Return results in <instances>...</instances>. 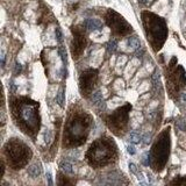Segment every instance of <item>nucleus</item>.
<instances>
[{
  "label": "nucleus",
  "instance_id": "1",
  "mask_svg": "<svg viewBox=\"0 0 186 186\" xmlns=\"http://www.w3.org/2000/svg\"><path fill=\"white\" fill-rule=\"evenodd\" d=\"M9 110L21 132L34 138L41 128L40 104L27 97H13L9 100Z\"/></svg>",
  "mask_w": 186,
  "mask_h": 186
},
{
  "label": "nucleus",
  "instance_id": "2",
  "mask_svg": "<svg viewBox=\"0 0 186 186\" xmlns=\"http://www.w3.org/2000/svg\"><path fill=\"white\" fill-rule=\"evenodd\" d=\"M93 119L90 113L83 110H71L65 122L63 145L65 148H76L83 145L88 137Z\"/></svg>",
  "mask_w": 186,
  "mask_h": 186
},
{
  "label": "nucleus",
  "instance_id": "3",
  "mask_svg": "<svg viewBox=\"0 0 186 186\" xmlns=\"http://www.w3.org/2000/svg\"><path fill=\"white\" fill-rule=\"evenodd\" d=\"M88 165L94 169L107 166L118 158V148L110 137L101 136L93 141L85 154Z\"/></svg>",
  "mask_w": 186,
  "mask_h": 186
},
{
  "label": "nucleus",
  "instance_id": "4",
  "mask_svg": "<svg viewBox=\"0 0 186 186\" xmlns=\"http://www.w3.org/2000/svg\"><path fill=\"white\" fill-rule=\"evenodd\" d=\"M145 36L155 51H160L167 38V25L162 16L149 11L141 13Z\"/></svg>",
  "mask_w": 186,
  "mask_h": 186
},
{
  "label": "nucleus",
  "instance_id": "5",
  "mask_svg": "<svg viewBox=\"0 0 186 186\" xmlns=\"http://www.w3.org/2000/svg\"><path fill=\"white\" fill-rule=\"evenodd\" d=\"M3 151L8 166L13 170H21L22 167L27 166L33 157L31 147L16 137H13L5 143Z\"/></svg>",
  "mask_w": 186,
  "mask_h": 186
},
{
  "label": "nucleus",
  "instance_id": "6",
  "mask_svg": "<svg viewBox=\"0 0 186 186\" xmlns=\"http://www.w3.org/2000/svg\"><path fill=\"white\" fill-rule=\"evenodd\" d=\"M171 136L170 127H167L158 135L149 154V166L156 172L164 170L170 156Z\"/></svg>",
  "mask_w": 186,
  "mask_h": 186
},
{
  "label": "nucleus",
  "instance_id": "7",
  "mask_svg": "<svg viewBox=\"0 0 186 186\" xmlns=\"http://www.w3.org/2000/svg\"><path fill=\"white\" fill-rule=\"evenodd\" d=\"M132 108H133L132 105L127 103L106 116L105 119L106 126L115 136H123L127 132V128L129 125V113Z\"/></svg>",
  "mask_w": 186,
  "mask_h": 186
},
{
  "label": "nucleus",
  "instance_id": "8",
  "mask_svg": "<svg viewBox=\"0 0 186 186\" xmlns=\"http://www.w3.org/2000/svg\"><path fill=\"white\" fill-rule=\"evenodd\" d=\"M177 58L173 57L171 59L169 68H167V90L170 92L171 97L177 94L183 87L186 86V73L182 65H177Z\"/></svg>",
  "mask_w": 186,
  "mask_h": 186
},
{
  "label": "nucleus",
  "instance_id": "9",
  "mask_svg": "<svg viewBox=\"0 0 186 186\" xmlns=\"http://www.w3.org/2000/svg\"><path fill=\"white\" fill-rule=\"evenodd\" d=\"M105 22L110 28V31L114 36H127L133 31V27L123 16L114 9H108L104 15Z\"/></svg>",
  "mask_w": 186,
  "mask_h": 186
},
{
  "label": "nucleus",
  "instance_id": "10",
  "mask_svg": "<svg viewBox=\"0 0 186 186\" xmlns=\"http://www.w3.org/2000/svg\"><path fill=\"white\" fill-rule=\"evenodd\" d=\"M71 31L73 35V40L71 42V55L73 59H78L83 55L84 50L87 44V38H86V28H83L80 26H72Z\"/></svg>",
  "mask_w": 186,
  "mask_h": 186
},
{
  "label": "nucleus",
  "instance_id": "11",
  "mask_svg": "<svg viewBox=\"0 0 186 186\" xmlns=\"http://www.w3.org/2000/svg\"><path fill=\"white\" fill-rule=\"evenodd\" d=\"M99 71L97 69L90 68L84 70L79 77V91L83 97L88 98L93 93L95 84L98 82Z\"/></svg>",
  "mask_w": 186,
  "mask_h": 186
},
{
  "label": "nucleus",
  "instance_id": "12",
  "mask_svg": "<svg viewBox=\"0 0 186 186\" xmlns=\"http://www.w3.org/2000/svg\"><path fill=\"white\" fill-rule=\"evenodd\" d=\"M83 25L87 31H101L103 29L101 21H99L97 19H86Z\"/></svg>",
  "mask_w": 186,
  "mask_h": 186
},
{
  "label": "nucleus",
  "instance_id": "13",
  "mask_svg": "<svg viewBox=\"0 0 186 186\" xmlns=\"http://www.w3.org/2000/svg\"><path fill=\"white\" fill-rule=\"evenodd\" d=\"M28 175L31 176V178H36V177L41 175V166H40V164L35 163L28 167Z\"/></svg>",
  "mask_w": 186,
  "mask_h": 186
},
{
  "label": "nucleus",
  "instance_id": "14",
  "mask_svg": "<svg viewBox=\"0 0 186 186\" xmlns=\"http://www.w3.org/2000/svg\"><path fill=\"white\" fill-rule=\"evenodd\" d=\"M59 167H61V170L64 172L65 175H73V173H75L72 164L70 163V162H68V161H63V162L59 164Z\"/></svg>",
  "mask_w": 186,
  "mask_h": 186
},
{
  "label": "nucleus",
  "instance_id": "15",
  "mask_svg": "<svg viewBox=\"0 0 186 186\" xmlns=\"http://www.w3.org/2000/svg\"><path fill=\"white\" fill-rule=\"evenodd\" d=\"M65 90L64 87H62L59 91H58V93H57L56 95V103L59 105V106L63 108V107L65 106Z\"/></svg>",
  "mask_w": 186,
  "mask_h": 186
},
{
  "label": "nucleus",
  "instance_id": "16",
  "mask_svg": "<svg viewBox=\"0 0 186 186\" xmlns=\"http://www.w3.org/2000/svg\"><path fill=\"white\" fill-rule=\"evenodd\" d=\"M152 84H154V86L155 88H160L161 86V79H160V71H158V69H156L154 73H152Z\"/></svg>",
  "mask_w": 186,
  "mask_h": 186
},
{
  "label": "nucleus",
  "instance_id": "17",
  "mask_svg": "<svg viewBox=\"0 0 186 186\" xmlns=\"http://www.w3.org/2000/svg\"><path fill=\"white\" fill-rule=\"evenodd\" d=\"M130 142L134 143V144H138L141 141H142V135L140 133H137V132H132L130 133Z\"/></svg>",
  "mask_w": 186,
  "mask_h": 186
},
{
  "label": "nucleus",
  "instance_id": "18",
  "mask_svg": "<svg viewBox=\"0 0 186 186\" xmlns=\"http://www.w3.org/2000/svg\"><path fill=\"white\" fill-rule=\"evenodd\" d=\"M128 46L132 47L133 49H138L141 47V42L137 37H129L128 38Z\"/></svg>",
  "mask_w": 186,
  "mask_h": 186
},
{
  "label": "nucleus",
  "instance_id": "19",
  "mask_svg": "<svg viewBox=\"0 0 186 186\" xmlns=\"http://www.w3.org/2000/svg\"><path fill=\"white\" fill-rule=\"evenodd\" d=\"M118 49V41L116 40H110L108 43H107V50L110 54L115 53V50Z\"/></svg>",
  "mask_w": 186,
  "mask_h": 186
},
{
  "label": "nucleus",
  "instance_id": "20",
  "mask_svg": "<svg viewBox=\"0 0 186 186\" xmlns=\"http://www.w3.org/2000/svg\"><path fill=\"white\" fill-rule=\"evenodd\" d=\"M92 101H93V104H95V105H99V104L103 103V95H101V92L100 91L94 92V93L92 94Z\"/></svg>",
  "mask_w": 186,
  "mask_h": 186
},
{
  "label": "nucleus",
  "instance_id": "21",
  "mask_svg": "<svg viewBox=\"0 0 186 186\" xmlns=\"http://www.w3.org/2000/svg\"><path fill=\"white\" fill-rule=\"evenodd\" d=\"M57 184L63 186V185H72L73 183L71 182V180H69L68 178H65L62 173H59V175H58V182H57Z\"/></svg>",
  "mask_w": 186,
  "mask_h": 186
},
{
  "label": "nucleus",
  "instance_id": "22",
  "mask_svg": "<svg viewBox=\"0 0 186 186\" xmlns=\"http://www.w3.org/2000/svg\"><path fill=\"white\" fill-rule=\"evenodd\" d=\"M170 185H178V186L186 185V178H184V177H177L172 182H170Z\"/></svg>",
  "mask_w": 186,
  "mask_h": 186
},
{
  "label": "nucleus",
  "instance_id": "23",
  "mask_svg": "<svg viewBox=\"0 0 186 186\" xmlns=\"http://www.w3.org/2000/svg\"><path fill=\"white\" fill-rule=\"evenodd\" d=\"M58 55L61 57L63 64H66V51L62 46H59V48H58Z\"/></svg>",
  "mask_w": 186,
  "mask_h": 186
},
{
  "label": "nucleus",
  "instance_id": "24",
  "mask_svg": "<svg viewBox=\"0 0 186 186\" xmlns=\"http://www.w3.org/2000/svg\"><path fill=\"white\" fill-rule=\"evenodd\" d=\"M55 34H56V40L58 43H62L63 41V34H62V31L59 28H56V31H55Z\"/></svg>",
  "mask_w": 186,
  "mask_h": 186
},
{
  "label": "nucleus",
  "instance_id": "25",
  "mask_svg": "<svg viewBox=\"0 0 186 186\" xmlns=\"http://www.w3.org/2000/svg\"><path fill=\"white\" fill-rule=\"evenodd\" d=\"M129 169H130V171H132L133 173H137V172H138V170H137V166L134 163H129Z\"/></svg>",
  "mask_w": 186,
  "mask_h": 186
},
{
  "label": "nucleus",
  "instance_id": "26",
  "mask_svg": "<svg viewBox=\"0 0 186 186\" xmlns=\"http://www.w3.org/2000/svg\"><path fill=\"white\" fill-rule=\"evenodd\" d=\"M127 151H128V154H130V155H135L136 150H135V148H134L133 145H128V147H127Z\"/></svg>",
  "mask_w": 186,
  "mask_h": 186
},
{
  "label": "nucleus",
  "instance_id": "27",
  "mask_svg": "<svg viewBox=\"0 0 186 186\" xmlns=\"http://www.w3.org/2000/svg\"><path fill=\"white\" fill-rule=\"evenodd\" d=\"M47 178H48V183H49V185H53V179H51V173H50V172L47 173Z\"/></svg>",
  "mask_w": 186,
  "mask_h": 186
},
{
  "label": "nucleus",
  "instance_id": "28",
  "mask_svg": "<svg viewBox=\"0 0 186 186\" xmlns=\"http://www.w3.org/2000/svg\"><path fill=\"white\" fill-rule=\"evenodd\" d=\"M20 71H21V64H16V66H15V75H18V73H20Z\"/></svg>",
  "mask_w": 186,
  "mask_h": 186
},
{
  "label": "nucleus",
  "instance_id": "29",
  "mask_svg": "<svg viewBox=\"0 0 186 186\" xmlns=\"http://www.w3.org/2000/svg\"><path fill=\"white\" fill-rule=\"evenodd\" d=\"M178 125H179V127H180V129H182V130H185V129H186V126L184 125V122L180 121V122L178 123Z\"/></svg>",
  "mask_w": 186,
  "mask_h": 186
},
{
  "label": "nucleus",
  "instance_id": "30",
  "mask_svg": "<svg viewBox=\"0 0 186 186\" xmlns=\"http://www.w3.org/2000/svg\"><path fill=\"white\" fill-rule=\"evenodd\" d=\"M1 66H3V68L5 66V55L4 54L1 55Z\"/></svg>",
  "mask_w": 186,
  "mask_h": 186
},
{
  "label": "nucleus",
  "instance_id": "31",
  "mask_svg": "<svg viewBox=\"0 0 186 186\" xmlns=\"http://www.w3.org/2000/svg\"><path fill=\"white\" fill-rule=\"evenodd\" d=\"M182 99H183V101H184V103H186V92H183Z\"/></svg>",
  "mask_w": 186,
  "mask_h": 186
},
{
  "label": "nucleus",
  "instance_id": "32",
  "mask_svg": "<svg viewBox=\"0 0 186 186\" xmlns=\"http://www.w3.org/2000/svg\"><path fill=\"white\" fill-rule=\"evenodd\" d=\"M11 87H12L11 92H14V91H15V86H14V83H13V82H11Z\"/></svg>",
  "mask_w": 186,
  "mask_h": 186
},
{
  "label": "nucleus",
  "instance_id": "33",
  "mask_svg": "<svg viewBox=\"0 0 186 186\" xmlns=\"http://www.w3.org/2000/svg\"><path fill=\"white\" fill-rule=\"evenodd\" d=\"M71 1H75V0H71Z\"/></svg>",
  "mask_w": 186,
  "mask_h": 186
}]
</instances>
